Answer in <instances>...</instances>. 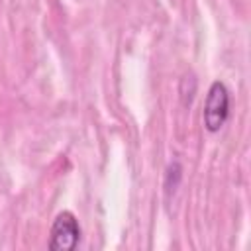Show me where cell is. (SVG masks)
<instances>
[{"label":"cell","instance_id":"obj_1","mask_svg":"<svg viewBox=\"0 0 251 251\" xmlns=\"http://www.w3.org/2000/svg\"><path fill=\"white\" fill-rule=\"evenodd\" d=\"M229 114V92L224 82L216 80L208 88L206 104H204V126L208 131H218Z\"/></svg>","mask_w":251,"mask_h":251},{"label":"cell","instance_id":"obj_2","mask_svg":"<svg viewBox=\"0 0 251 251\" xmlns=\"http://www.w3.org/2000/svg\"><path fill=\"white\" fill-rule=\"evenodd\" d=\"M80 239V227L73 212H61L53 226L49 235V249L51 251H71L76 247Z\"/></svg>","mask_w":251,"mask_h":251}]
</instances>
